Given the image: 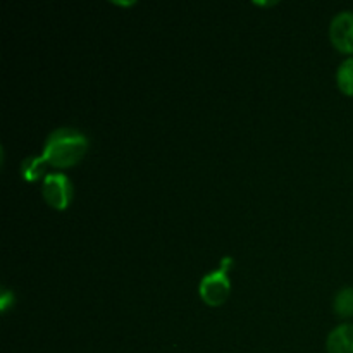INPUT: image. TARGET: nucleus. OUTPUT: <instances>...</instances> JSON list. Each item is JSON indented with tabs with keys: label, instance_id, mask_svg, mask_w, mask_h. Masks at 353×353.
<instances>
[{
	"label": "nucleus",
	"instance_id": "obj_1",
	"mask_svg": "<svg viewBox=\"0 0 353 353\" xmlns=\"http://www.w3.org/2000/svg\"><path fill=\"white\" fill-rule=\"evenodd\" d=\"M86 148H88V140L85 134L76 130L62 128L47 138L41 157L54 168H71L81 161L83 155L86 154Z\"/></svg>",
	"mask_w": 353,
	"mask_h": 353
},
{
	"label": "nucleus",
	"instance_id": "obj_2",
	"mask_svg": "<svg viewBox=\"0 0 353 353\" xmlns=\"http://www.w3.org/2000/svg\"><path fill=\"white\" fill-rule=\"evenodd\" d=\"M230 264L231 259L226 257L219 269L203 276V279L200 281V296H202V300L207 305L217 307L226 302L231 288L230 278H228V268H230Z\"/></svg>",
	"mask_w": 353,
	"mask_h": 353
},
{
	"label": "nucleus",
	"instance_id": "obj_3",
	"mask_svg": "<svg viewBox=\"0 0 353 353\" xmlns=\"http://www.w3.org/2000/svg\"><path fill=\"white\" fill-rule=\"evenodd\" d=\"M43 199L50 207L64 210L71 202V183L62 172H52L43 179Z\"/></svg>",
	"mask_w": 353,
	"mask_h": 353
},
{
	"label": "nucleus",
	"instance_id": "obj_4",
	"mask_svg": "<svg viewBox=\"0 0 353 353\" xmlns=\"http://www.w3.org/2000/svg\"><path fill=\"white\" fill-rule=\"evenodd\" d=\"M331 43L343 54H353V12L336 14L330 26Z\"/></svg>",
	"mask_w": 353,
	"mask_h": 353
},
{
	"label": "nucleus",
	"instance_id": "obj_5",
	"mask_svg": "<svg viewBox=\"0 0 353 353\" xmlns=\"http://www.w3.org/2000/svg\"><path fill=\"white\" fill-rule=\"evenodd\" d=\"M327 353H353V324L334 327L326 341Z\"/></svg>",
	"mask_w": 353,
	"mask_h": 353
},
{
	"label": "nucleus",
	"instance_id": "obj_6",
	"mask_svg": "<svg viewBox=\"0 0 353 353\" xmlns=\"http://www.w3.org/2000/svg\"><path fill=\"white\" fill-rule=\"evenodd\" d=\"M336 81L345 95L353 97V57H348L347 61L341 62L336 72Z\"/></svg>",
	"mask_w": 353,
	"mask_h": 353
},
{
	"label": "nucleus",
	"instance_id": "obj_7",
	"mask_svg": "<svg viewBox=\"0 0 353 353\" xmlns=\"http://www.w3.org/2000/svg\"><path fill=\"white\" fill-rule=\"evenodd\" d=\"M334 312L340 317L353 316V288H341L334 299Z\"/></svg>",
	"mask_w": 353,
	"mask_h": 353
},
{
	"label": "nucleus",
	"instance_id": "obj_8",
	"mask_svg": "<svg viewBox=\"0 0 353 353\" xmlns=\"http://www.w3.org/2000/svg\"><path fill=\"white\" fill-rule=\"evenodd\" d=\"M45 159L41 157H33L30 161H26L23 164V176L26 181H34V179L40 178L43 174V169H45Z\"/></svg>",
	"mask_w": 353,
	"mask_h": 353
},
{
	"label": "nucleus",
	"instance_id": "obj_9",
	"mask_svg": "<svg viewBox=\"0 0 353 353\" xmlns=\"http://www.w3.org/2000/svg\"><path fill=\"white\" fill-rule=\"evenodd\" d=\"M10 302L14 303V295L6 290V292H3V295H2V310H6L7 307L10 305Z\"/></svg>",
	"mask_w": 353,
	"mask_h": 353
}]
</instances>
